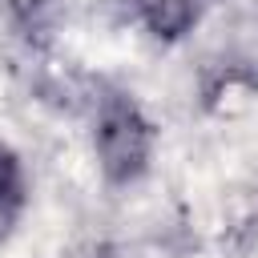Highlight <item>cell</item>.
<instances>
[{"mask_svg":"<svg viewBox=\"0 0 258 258\" xmlns=\"http://www.w3.org/2000/svg\"><path fill=\"white\" fill-rule=\"evenodd\" d=\"M153 133L129 101H109L97 117V157L113 181H129L149 161Z\"/></svg>","mask_w":258,"mask_h":258,"instance_id":"obj_1","label":"cell"},{"mask_svg":"<svg viewBox=\"0 0 258 258\" xmlns=\"http://www.w3.org/2000/svg\"><path fill=\"white\" fill-rule=\"evenodd\" d=\"M129 4L157 36H181L202 16V0H129Z\"/></svg>","mask_w":258,"mask_h":258,"instance_id":"obj_2","label":"cell"},{"mask_svg":"<svg viewBox=\"0 0 258 258\" xmlns=\"http://www.w3.org/2000/svg\"><path fill=\"white\" fill-rule=\"evenodd\" d=\"M20 210V165L8 149H0V234L12 226Z\"/></svg>","mask_w":258,"mask_h":258,"instance_id":"obj_3","label":"cell"}]
</instances>
